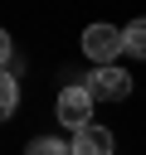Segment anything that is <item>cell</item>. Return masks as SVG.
I'll return each mask as SVG.
<instances>
[{
	"label": "cell",
	"mask_w": 146,
	"mask_h": 155,
	"mask_svg": "<svg viewBox=\"0 0 146 155\" xmlns=\"http://www.w3.org/2000/svg\"><path fill=\"white\" fill-rule=\"evenodd\" d=\"M83 87L92 92V102H122V97H131V73L107 63V68H92L83 78Z\"/></svg>",
	"instance_id": "obj_1"
},
{
	"label": "cell",
	"mask_w": 146,
	"mask_h": 155,
	"mask_svg": "<svg viewBox=\"0 0 146 155\" xmlns=\"http://www.w3.org/2000/svg\"><path fill=\"white\" fill-rule=\"evenodd\" d=\"M54 111H58V121H63L68 131H83V126H92V92H88L83 82H68V87L58 92Z\"/></svg>",
	"instance_id": "obj_2"
},
{
	"label": "cell",
	"mask_w": 146,
	"mask_h": 155,
	"mask_svg": "<svg viewBox=\"0 0 146 155\" xmlns=\"http://www.w3.org/2000/svg\"><path fill=\"white\" fill-rule=\"evenodd\" d=\"M83 53H88L97 68H107V63H117V53H122V34H117L112 24H88V29H83Z\"/></svg>",
	"instance_id": "obj_3"
},
{
	"label": "cell",
	"mask_w": 146,
	"mask_h": 155,
	"mask_svg": "<svg viewBox=\"0 0 146 155\" xmlns=\"http://www.w3.org/2000/svg\"><path fill=\"white\" fill-rule=\"evenodd\" d=\"M68 145H73V155H112V131L92 121V126L73 131V140H68Z\"/></svg>",
	"instance_id": "obj_4"
},
{
	"label": "cell",
	"mask_w": 146,
	"mask_h": 155,
	"mask_svg": "<svg viewBox=\"0 0 146 155\" xmlns=\"http://www.w3.org/2000/svg\"><path fill=\"white\" fill-rule=\"evenodd\" d=\"M122 53H131V58H146V19H131V24L122 29Z\"/></svg>",
	"instance_id": "obj_5"
},
{
	"label": "cell",
	"mask_w": 146,
	"mask_h": 155,
	"mask_svg": "<svg viewBox=\"0 0 146 155\" xmlns=\"http://www.w3.org/2000/svg\"><path fill=\"white\" fill-rule=\"evenodd\" d=\"M24 155H73V145H68V140H58V136H39V140H29V145H24Z\"/></svg>",
	"instance_id": "obj_6"
},
{
	"label": "cell",
	"mask_w": 146,
	"mask_h": 155,
	"mask_svg": "<svg viewBox=\"0 0 146 155\" xmlns=\"http://www.w3.org/2000/svg\"><path fill=\"white\" fill-rule=\"evenodd\" d=\"M15 107H19V82H15L10 73H0V121L15 116Z\"/></svg>",
	"instance_id": "obj_7"
},
{
	"label": "cell",
	"mask_w": 146,
	"mask_h": 155,
	"mask_svg": "<svg viewBox=\"0 0 146 155\" xmlns=\"http://www.w3.org/2000/svg\"><path fill=\"white\" fill-rule=\"evenodd\" d=\"M5 68H10V34L0 29V73H5Z\"/></svg>",
	"instance_id": "obj_8"
}]
</instances>
